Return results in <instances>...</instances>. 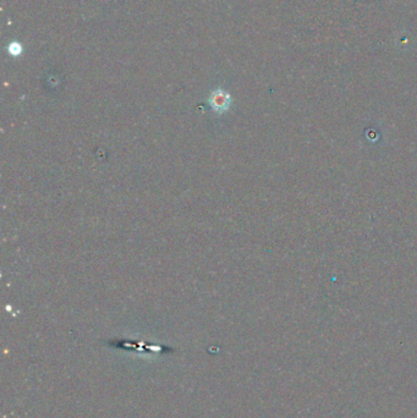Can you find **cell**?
Instances as JSON below:
<instances>
[{
    "label": "cell",
    "instance_id": "obj_1",
    "mask_svg": "<svg viewBox=\"0 0 417 418\" xmlns=\"http://www.w3.org/2000/svg\"><path fill=\"white\" fill-rule=\"evenodd\" d=\"M208 104L212 110L217 114H223L230 108L231 97L227 91L224 90H215L213 91L208 98Z\"/></svg>",
    "mask_w": 417,
    "mask_h": 418
},
{
    "label": "cell",
    "instance_id": "obj_2",
    "mask_svg": "<svg viewBox=\"0 0 417 418\" xmlns=\"http://www.w3.org/2000/svg\"><path fill=\"white\" fill-rule=\"evenodd\" d=\"M23 52V47L18 43H12L9 46V53L12 55H20Z\"/></svg>",
    "mask_w": 417,
    "mask_h": 418
}]
</instances>
